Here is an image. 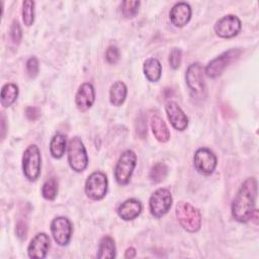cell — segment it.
Instances as JSON below:
<instances>
[{"mask_svg":"<svg viewBox=\"0 0 259 259\" xmlns=\"http://www.w3.org/2000/svg\"><path fill=\"white\" fill-rule=\"evenodd\" d=\"M257 182L254 177L247 178L241 185L232 203V215L239 223H247L255 209Z\"/></svg>","mask_w":259,"mask_h":259,"instance_id":"6da1fadb","label":"cell"},{"mask_svg":"<svg viewBox=\"0 0 259 259\" xmlns=\"http://www.w3.org/2000/svg\"><path fill=\"white\" fill-rule=\"evenodd\" d=\"M176 217L181 227L187 232L194 233L200 229L201 214L200 211L188 202L180 201L176 205Z\"/></svg>","mask_w":259,"mask_h":259,"instance_id":"7a4b0ae2","label":"cell"},{"mask_svg":"<svg viewBox=\"0 0 259 259\" xmlns=\"http://www.w3.org/2000/svg\"><path fill=\"white\" fill-rule=\"evenodd\" d=\"M41 168V157L36 145H30L26 148L22 156V170L24 176L29 181H35Z\"/></svg>","mask_w":259,"mask_h":259,"instance_id":"3957f363","label":"cell"},{"mask_svg":"<svg viewBox=\"0 0 259 259\" xmlns=\"http://www.w3.org/2000/svg\"><path fill=\"white\" fill-rule=\"evenodd\" d=\"M137 164V155L132 150H125L114 168V178L119 185H125L130 182Z\"/></svg>","mask_w":259,"mask_h":259,"instance_id":"277c9868","label":"cell"},{"mask_svg":"<svg viewBox=\"0 0 259 259\" xmlns=\"http://www.w3.org/2000/svg\"><path fill=\"white\" fill-rule=\"evenodd\" d=\"M68 162L76 172H82L88 165V156L83 142L78 137L70 140L68 145Z\"/></svg>","mask_w":259,"mask_h":259,"instance_id":"5b68a950","label":"cell"},{"mask_svg":"<svg viewBox=\"0 0 259 259\" xmlns=\"http://www.w3.org/2000/svg\"><path fill=\"white\" fill-rule=\"evenodd\" d=\"M241 53L242 51L239 49H231L224 52L207 64L205 67V74L209 78H217L221 76L226 68L240 57Z\"/></svg>","mask_w":259,"mask_h":259,"instance_id":"8992f818","label":"cell"},{"mask_svg":"<svg viewBox=\"0 0 259 259\" xmlns=\"http://www.w3.org/2000/svg\"><path fill=\"white\" fill-rule=\"evenodd\" d=\"M187 87L192 96L202 98L205 93V84L203 79V68L199 63L191 64L185 73Z\"/></svg>","mask_w":259,"mask_h":259,"instance_id":"52a82bcc","label":"cell"},{"mask_svg":"<svg viewBox=\"0 0 259 259\" xmlns=\"http://www.w3.org/2000/svg\"><path fill=\"white\" fill-rule=\"evenodd\" d=\"M108 187L107 177L103 172L96 171L91 173L85 182V193L92 200L102 199Z\"/></svg>","mask_w":259,"mask_h":259,"instance_id":"ba28073f","label":"cell"},{"mask_svg":"<svg viewBox=\"0 0 259 259\" xmlns=\"http://www.w3.org/2000/svg\"><path fill=\"white\" fill-rule=\"evenodd\" d=\"M172 195L167 188H159L151 195L149 200V207L151 213L155 218L165 215L172 206Z\"/></svg>","mask_w":259,"mask_h":259,"instance_id":"9c48e42d","label":"cell"},{"mask_svg":"<svg viewBox=\"0 0 259 259\" xmlns=\"http://www.w3.org/2000/svg\"><path fill=\"white\" fill-rule=\"evenodd\" d=\"M217 163L215 155L207 148H199L194 153L193 164L195 169L201 174H211L217 167Z\"/></svg>","mask_w":259,"mask_h":259,"instance_id":"30bf717a","label":"cell"},{"mask_svg":"<svg viewBox=\"0 0 259 259\" xmlns=\"http://www.w3.org/2000/svg\"><path fill=\"white\" fill-rule=\"evenodd\" d=\"M51 232L55 242L60 246H66L71 239L73 227L69 219L58 217L51 224Z\"/></svg>","mask_w":259,"mask_h":259,"instance_id":"8fae6325","label":"cell"},{"mask_svg":"<svg viewBox=\"0 0 259 259\" xmlns=\"http://www.w3.org/2000/svg\"><path fill=\"white\" fill-rule=\"evenodd\" d=\"M241 20L234 14H228L220 18L214 24L217 35L223 38H230L237 35L241 30Z\"/></svg>","mask_w":259,"mask_h":259,"instance_id":"7c38bea8","label":"cell"},{"mask_svg":"<svg viewBox=\"0 0 259 259\" xmlns=\"http://www.w3.org/2000/svg\"><path fill=\"white\" fill-rule=\"evenodd\" d=\"M95 100V90L91 83H83L75 96V103L77 108L84 112L88 110L94 103Z\"/></svg>","mask_w":259,"mask_h":259,"instance_id":"4fadbf2b","label":"cell"},{"mask_svg":"<svg viewBox=\"0 0 259 259\" xmlns=\"http://www.w3.org/2000/svg\"><path fill=\"white\" fill-rule=\"evenodd\" d=\"M50 249V238L46 233H38L30 241L27 253L30 258L42 259L47 256Z\"/></svg>","mask_w":259,"mask_h":259,"instance_id":"5bb4252c","label":"cell"},{"mask_svg":"<svg viewBox=\"0 0 259 259\" xmlns=\"http://www.w3.org/2000/svg\"><path fill=\"white\" fill-rule=\"evenodd\" d=\"M165 109L167 117L175 130L182 132L187 127L188 118L176 102H168Z\"/></svg>","mask_w":259,"mask_h":259,"instance_id":"9a60e30c","label":"cell"},{"mask_svg":"<svg viewBox=\"0 0 259 259\" xmlns=\"http://www.w3.org/2000/svg\"><path fill=\"white\" fill-rule=\"evenodd\" d=\"M169 16L175 26L183 27L191 18V7L186 2H178L171 8Z\"/></svg>","mask_w":259,"mask_h":259,"instance_id":"2e32d148","label":"cell"},{"mask_svg":"<svg viewBox=\"0 0 259 259\" xmlns=\"http://www.w3.org/2000/svg\"><path fill=\"white\" fill-rule=\"evenodd\" d=\"M142 203L135 198H130L123 201L117 208V214L123 221H132L140 215L142 212Z\"/></svg>","mask_w":259,"mask_h":259,"instance_id":"e0dca14e","label":"cell"},{"mask_svg":"<svg viewBox=\"0 0 259 259\" xmlns=\"http://www.w3.org/2000/svg\"><path fill=\"white\" fill-rule=\"evenodd\" d=\"M150 124L155 138L159 142L166 143L170 139L169 128L163 118L158 113L150 114Z\"/></svg>","mask_w":259,"mask_h":259,"instance_id":"ac0fdd59","label":"cell"},{"mask_svg":"<svg viewBox=\"0 0 259 259\" xmlns=\"http://www.w3.org/2000/svg\"><path fill=\"white\" fill-rule=\"evenodd\" d=\"M143 71L146 78L151 82H157L161 78L162 66L158 59L149 58L145 61Z\"/></svg>","mask_w":259,"mask_h":259,"instance_id":"d6986e66","label":"cell"},{"mask_svg":"<svg viewBox=\"0 0 259 259\" xmlns=\"http://www.w3.org/2000/svg\"><path fill=\"white\" fill-rule=\"evenodd\" d=\"M127 94V88L126 85L122 81H116L114 82L109 90V100L110 103L114 106H120Z\"/></svg>","mask_w":259,"mask_h":259,"instance_id":"ffe728a7","label":"cell"},{"mask_svg":"<svg viewBox=\"0 0 259 259\" xmlns=\"http://www.w3.org/2000/svg\"><path fill=\"white\" fill-rule=\"evenodd\" d=\"M66 137L60 133L53 136L50 142V153L55 159H60L66 151Z\"/></svg>","mask_w":259,"mask_h":259,"instance_id":"44dd1931","label":"cell"},{"mask_svg":"<svg viewBox=\"0 0 259 259\" xmlns=\"http://www.w3.org/2000/svg\"><path fill=\"white\" fill-rule=\"evenodd\" d=\"M97 257L100 259H111L115 257V244L111 237L105 236L100 240Z\"/></svg>","mask_w":259,"mask_h":259,"instance_id":"7402d4cb","label":"cell"},{"mask_svg":"<svg viewBox=\"0 0 259 259\" xmlns=\"http://www.w3.org/2000/svg\"><path fill=\"white\" fill-rule=\"evenodd\" d=\"M18 96V87L13 83L5 84L1 89V104L3 107L10 106Z\"/></svg>","mask_w":259,"mask_h":259,"instance_id":"603a6c76","label":"cell"},{"mask_svg":"<svg viewBox=\"0 0 259 259\" xmlns=\"http://www.w3.org/2000/svg\"><path fill=\"white\" fill-rule=\"evenodd\" d=\"M167 174H168V167L164 163L159 162V163H156L151 168L149 177L152 182L160 183L167 177Z\"/></svg>","mask_w":259,"mask_h":259,"instance_id":"cb8c5ba5","label":"cell"},{"mask_svg":"<svg viewBox=\"0 0 259 259\" xmlns=\"http://www.w3.org/2000/svg\"><path fill=\"white\" fill-rule=\"evenodd\" d=\"M57 193H58V182L54 177H52L42 184L41 194L44 198L48 200H53L56 198Z\"/></svg>","mask_w":259,"mask_h":259,"instance_id":"d4e9b609","label":"cell"},{"mask_svg":"<svg viewBox=\"0 0 259 259\" xmlns=\"http://www.w3.org/2000/svg\"><path fill=\"white\" fill-rule=\"evenodd\" d=\"M22 20L26 26H30L34 21V2L25 0L22 2Z\"/></svg>","mask_w":259,"mask_h":259,"instance_id":"484cf974","label":"cell"},{"mask_svg":"<svg viewBox=\"0 0 259 259\" xmlns=\"http://www.w3.org/2000/svg\"><path fill=\"white\" fill-rule=\"evenodd\" d=\"M141 2L140 1H123L121 3V13L125 18H134L138 12Z\"/></svg>","mask_w":259,"mask_h":259,"instance_id":"4316f807","label":"cell"},{"mask_svg":"<svg viewBox=\"0 0 259 259\" xmlns=\"http://www.w3.org/2000/svg\"><path fill=\"white\" fill-rule=\"evenodd\" d=\"M9 34L10 37L12 39V41L14 44H19L22 37V30L20 27V24L17 20H13L10 26V30H9Z\"/></svg>","mask_w":259,"mask_h":259,"instance_id":"83f0119b","label":"cell"},{"mask_svg":"<svg viewBox=\"0 0 259 259\" xmlns=\"http://www.w3.org/2000/svg\"><path fill=\"white\" fill-rule=\"evenodd\" d=\"M181 59H182V53L179 49L174 48L172 49L170 55H169V64L172 69L176 70L179 68L181 64Z\"/></svg>","mask_w":259,"mask_h":259,"instance_id":"f1b7e54d","label":"cell"},{"mask_svg":"<svg viewBox=\"0 0 259 259\" xmlns=\"http://www.w3.org/2000/svg\"><path fill=\"white\" fill-rule=\"evenodd\" d=\"M39 66L38 61L35 57H31L26 62V72L30 78H35L38 74Z\"/></svg>","mask_w":259,"mask_h":259,"instance_id":"f546056e","label":"cell"},{"mask_svg":"<svg viewBox=\"0 0 259 259\" xmlns=\"http://www.w3.org/2000/svg\"><path fill=\"white\" fill-rule=\"evenodd\" d=\"M105 59L109 64H115L119 60V51L116 47L110 46L105 52Z\"/></svg>","mask_w":259,"mask_h":259,"instance_id":"4dcf8cb0","label":"cell"},{"mask_svg":"<svg viewBox=\"0 0 259 259\" xmlns=\"http://www.w3.org/2000/svg\"><path fill=\"white\" fill-rule=\"evenodd\" d=\"M22 219H23V218L19 219L18 223L16 224V229H15L16 235H17L21 240L25 239V238H26V234H27V222H26L25 220L23 221Z\"/></svg>","mask_w":259,"mask_h":259,"instance_id":"1f68e13d","label":"cell"},{"mask_svg":"<svg viewBox=\"0 0 259 259\" xmlns=\"http://www.w3.org/2000/svg\"><path fill=\"white\" fill-rule=\"evenodd\" d=\"M25 115L29 120H35L39 117L40 115V111L37 107L34 106H29L25 109Z\"/></svg>","mask_w":259,"mask_h":259,"instance_id":"d6a6232c","label":"cell"},{"mask_svg":"<svg viewBox=\"0 0 259 259\" xmlns=\"http://www.w3.org/2000/svg\"><path fill=\"white\" fill-rule=\"evenodd\" d=\"M137 252H136V249L133 248V247H130L126 249L125 251V254H124V257L125 258H134L136 256Z\"/></svg>","mask_w":259,"mask_h":259,"instance_id":"836d02e7","label":"cell"},{"mask_svg":"<svg viewBox=\"0 0 259 259\" xmlns=\"http://www.w3.org/2000/svg\"><path fill=\"white\" fill-rule=\"evenodd\" d=\"M1 124H2V139H4V137H5V115L2 113V115H1Z\"/></svg>","mask_w":259,"mask_h":259,"instance_id":"e575fe53","label":"cell"}]
</instances>
